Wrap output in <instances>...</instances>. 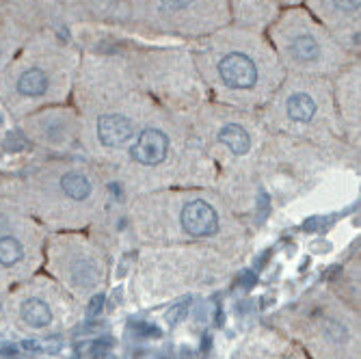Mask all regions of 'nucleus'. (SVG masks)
Here are the masks:
<instances>
[{"instance_id": "f257e3e1", "label": "nucleus", "mask_w": 361, "mask_h": 359, "mask_svg": "<svg viewBox=\"0 0 361 359\" xmlns=\"http://www.w3.org/2000/svg\"><path fill=\"white\" fill-rule=\"evenodd\" d=\"M182 230L188 236L204 238L219 230V214L206 200H190L180 214Z\"/></svg>"}, {"instance_id": "f03ea898", "label": "nucleus", "mask_w": 361, "mask_h": 359, "mask_svg": "<svg viewBox=\"0 0 361 359\" xmlns=\"http://www.w3.org/2000/svg\"><path fill=\"white\" fill-rule=\"evenodd\" d=\"M219 76L229 89L247 91L257 83V68L247 54L232 52L219 61Z\"/></svg>"}, {"instance_id": "7ed1b4c3", "label": "nucleus", "mask_w": 361, "mask_h": 359, "mask_svg": "<svg viewBox=\"0 0 361 359\" xmlns=\"http://www.w3.org/2000/svg\"><path fill=\"white\" fill-rule=\"evenodd\" d=\"M169 152V139L160 128H145L137 143L130 150V158L141 167H156L165 162Z\"/></svg>"}, {"instance_id": "20e7f679", "label": "nucleus", "mask_w": 361, "mask_h": 359, "mask_svg": "<svg viewBox=\"0 0 361 359\" xmlns=\"http://www.w3.org/2000/svg\"><path fill=\"white\" fill-rule=\"evenodd\" d=\"M26 137L42 145L61 147L70 139V126L59 115H39L26 126Z\"/></svg>"}, {"instance_id": "39448f33", "label": "nucleus", "mask_w": 361, "mask_h": 359, "mask_svg": "<svg viewBox=\"0 0 361 359\" xmlns=\"http://www.w3.org/2000/svg\"><path fill=\"white\" fill-rule=\"evenodd\" d=\"M50 91V72L42 65H26L13 78V93L20 100H42Z\"/></svg>"}, {"instance_id": "423d86ee", "label": "nucleus", "mask_w": 361, "mask_h": 359, "mask_svg": "<svg viewBox=\"0 0 361 359\" xmlns=\"http://www.w3.org/2000/svg\"><path fill=\"white\" fill-rule=\"evenodd\" d=\"M95 133H97V139H100V143L104 147H121V145H126L130 139H133L135 123L126 115L109 113V115L97 117Z\"/></svg>"}, {"instance_id": "0eeeda50", "label": "nucleus", "mask_w": 361, "mask_h": 359, "mask_svg": "<svg viewBox=\"0 0 361 359\" xmlns=\"http://www.w3.org/2000/svg\"><path fill=\"white\" fill-rule=\"evenodd\" d=\"M18 318L22 320L24 327L44 331L54 322V312L52 305L42 297H24L18 303Z\"/></svg>"}, {"instance_id": "6e6552de", "label": "nucleus", "mask_w": 361, "mask_h": 359, "mask_svg": "<svg viewBox=\"0 0 361 359\" xmlns=\"http://www.w3.org/2000/svg\"><path fill=\"white\" fill-rule=\"evenodd\" d=\"M286 113L292 121L297 123H305L316 115V102L310 93H292L286 102Z\"/></svg>"}, {"instance_id": "1a4fd4ad", "label": "nucleus", "mask_w": 361, "mask_h": 359, "mask_svg": "<svg viewBox=\"0 0 361 359\" xmlns=\"http://www.w3.org/2000/svg\"><path fill=\"white\" fill-rule=\"evenodd\" d=\"M219 143L227 145L234 154L243 156L251 150V137L249 133L243 128V126H236V123H227L221 128L219 133Z\"/></svg>"}, {"instance_id": "9d476101", "label": "nucleus", "mask_w": 361, "mask_h": 359, "mask_svg": "<svg viewBox=\"0 0 361 359\" xmlns=\"http://www.w3.org/2000/svg\"><path fill=\"white\" fill-rule=\"evenodd\" d=\"M68 275H70V281L78 288H91L95 286V279H97V269L95 264L91 262L89 257H76L70 262L68 267Z\"/></svg>"}, {"instance_id": "9b49d317", "label": "nucleus", "mask_w": 361, "mask_h": 359, "mask_svg": "<svg viewBox=\"0 0 361 359\" xmlns=\"http://www.w3.org/2000/svg\"><path fill=\"white\" fill-rule=\"evenodd\" d=\"M290 54L297 61L312 63L320 56V46L312 35H297L290 42Z\"/></svg>"}, {"instance_id": "f8f14e48", "label": "nucleus", "mask_w": 361, "mask_h": 359, "mask_svg": "<svg viewBox=\"0 0 361 359\" xmlns=\"http://www.w3.org/2000/svg\"><path fill=\"white\" fill-rule=\"evenodd\" d=\"M190 303H192V299H190V297H184L182 301H178L173 308L167 310L165 320H167L169 327H176V324H180V322L186 318V314H188V310H190Z\"/></svg>"}, {"instance_id": "ddd939ff", "label": "nucleus", "mask_w": 361, "mask_h": 359, "mask_svg": "<svg viewBox=\"0 0 361 359\" xmlns=\"http://www.w3.org/2000/svg\"><path fill=\"white\" fill-rule=\"evenodd\" d=\"M113 346H115L113 338H109V336L97 338V340L91 344V357H93V359H104L106 355H111Z\"/></svg>"}, {"instance_id": "4468645a", "label": "nucleus", "mask_w": 361, "mask_h": 359, "mask_svg": "<svg viewBox=\"0 0 361 359\" xmlns=\"http://www.w3.org/2000/svg\"><path fill=\"white\" fill-rule=\"evenodd\" d=\"M130 327H133L135 336H139V338H160L162 336V331L156 327V324H149V322H143V320H135Z\"/></svg>"}, {"instance_id": "2eb2a0df", "label": "nucleus", "mask_w": 361, "mask_h": 359, "mask_svg": "<svg viewBox=\"0 0 361 359\" xmlns=\"http://www.w3.org/2000/svg\"><path fill=\"white\" fill-rule=\"evenodd\" d=\"M331 223H334V219H326V217H310V219L303 223V230H305L307 234H316V232H324Z\"/></svg>"}, {"instance_id": "dca6fc26", "label": "nucleus", "mask_w": 361, "mask_h": 359, "mask_svg": "<svg viewBox=\"0 0 361 359\" xmlns=\"http://www.w3.org/2000/svg\"><path fill=\"white\" fill-rule=\"evenodd\" d=\"M104 303H106V297L104 295H93L91 301H89V305H87V316L91 320L97 318V316L102 314V310H104Z\"/></svg>"}, {"instance_id": "f3484780", "label": "nucleus", "mask_w": 361, "mask_h": 359, "mask_svg": "<svg viewBox=\"0 0 361 359\" xmlns=\"http://www.w3.org/2000/svg\"><path fill=\"white\" fill-rule=\"evenodd\" d=\"M271 212V197L267 193H259L257 197V214H259V221H264Z\"/></svg>"}, {"instance_id": "a211bd4d", "label": "nucleus", "mask_w": 361, "mask_h": 359, "mask_svg": "<svg viewBox=\"0 0 361 359\" xmlns=\"http://www.w3.org/2000/svg\"><path fill=\"white\" fill-rule=\"evenodd\" d=\"M238 284H240L243 290H253V286L257 284L255 271H243V273L238 275Z\"/></svg>"}, {"instance_id": "6ab92c4d", "label": "nucleus", "mask_w": 361, "mask_h": 359, "mask_svg": "<svg viewBox=\"0 0 361 359\" xmlns=\"http://www.w3.org/2000/svg\"><path fill=\"white\" fill-rule=\"evenodd\" d=\"M192 3H195V0H162V5L173 9V11H180V9H184V7H188Z\"/></svg>"}, {"instance_id": "aec40b11", "label": "nucleus", "mask_w": 361, "mask_h": 359, "mask_svg": "<svg viewBox=\"0 0 361 359\" xmlns=\"http://www.w3.org/2000/svg\"><path fill=\"white\" fill-rule=\"evenodd\" d=\"M334 5L340 7L342 11H357L359 9V0H334Z\"/></svg>"}, {"instance_id": "412c9836", "label": "nucleus", "mask_w": 361, "mask_h": 359, "mask_svg": "<svg viewBox=\"0 0 361 359\" xmlns=\"http://www.w3.org/2000/svg\"><path fill=\"white\" fill-rule=\"evenodd\" d=\"M271 255H273V251H271V249H267L262 255H257V257H255V269H257V271H259V269H264V264L271 260Z\"/></svg>"}, {"instance_id": "4be33fe9", "label": "nucleus", "mask_w": 361, "mask_h": 359, "mask_svg": "<svg viewBox=\"0 0 361 359\" xmlns=\"http://www.w3.org/2000/svg\"><path fill=\"white\" fill-rule=\"evenodd\" d=\"M22 348L28 351V353H39V351H42L39 342H35V340H24V342H22Z\"/></svg>"}, {"instance_id": "5701e85b", "label": "nucleus", "mask_w": 361, "mask_h": 359, "mask_svg": "<svg viewBox=\"0 0 361 359\" xmlns=\"http://www.w3.org/2000/svg\"><path fill=\"white\" fill-rule=\"evenodd\" d=\"M0 353H3V355H16L18 353V348L13 346V344H0Z\"/></svg>"}, {"instance_id": "b1692460", "label": "nucleus", "mask_w": 361, "mask_h": 359, "mask_svg": "<svg viewBox=\"0 0 361 359\" xmlns=\"http://www.w3.org/2000/svg\"><path fill=\"white\" fill-rule=\"evenodd\" d=\"M340 275H342V269H340V267H334V269H331L329 273H326V275H324V279H329V281H334V279H338Z\"/></svg>"}, {"instance_id": "393cba45", "label": "nucleus", "mask_w": 361, "mask_h": 359, "mask_svg": "<svg viewBox=\"0 0 361 359\" xmlns=\"http://www.w3.org/2000/svg\"><path fill=\"white\" fill-rule=\"evenodd\" d=\"M210 346H212V336H210V334H206V336L202 338V353H208V351H210Z\"/></svg>"}, {"instance_id": "a878e982", "label": "nucleus", "mask_w": 361, "mask_h": 359, "mask_svg": "<svg viewBox=\"0 0 361 359\" xmlns=\"http://www.w3.org/2000/svg\"><path fill=\"white\" fill-rule=\"evenodd\" d=\"M214 324H216V327H223V310L221 308L214 312Z\"/></svg>"}, {"instance_id": "bb28decb", "label": "nucleus", "mask_w": 361, "mask_h": 359, "mask_svg": "<svg viewBox=\"0 0 361 359\" xmlns=\"http://www.w3.org/2000/svg\"><path fill=\"white\" fill-rule=\"evenodd\" d=\"M0 61H3V46H0Z\"/></svg>"}, {"instance_id": "cd10ccee", "label": "nucleus", "mask_w": 361, "mask_h": 359, "mask_svg": "<svg viewBox=\"0 0 361 359\" xmlns=\"http://www.w3.org/2000/svg\"><path fill=\"white\" fill-rule=\"evenodd\" d=\"M104 359H115V357H113V355H106V357H104Z\"/></svg>"}]
</instances>
